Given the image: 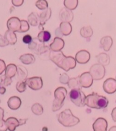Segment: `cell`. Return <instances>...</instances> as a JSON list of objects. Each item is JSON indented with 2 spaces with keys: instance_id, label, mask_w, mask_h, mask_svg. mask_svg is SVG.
Here are the masks:
<instances>
[{
  "instance_id": "cell-1",
  "label": "cell",
  "mask_w": 116,
  "mask_h": 131,
  "mask_svg": "<svg viewBox=\"0 0 116 131\" xmlns=\"http://www.w3.org/2000/svg\"><path fill=\"white\" fill-rule=\"evenodd\" d=\"M49 59L55 63L58 67L62 68L66 72L71 69L75 68L76 66V61L72 56L66 57L64 55L62 51H51Z\"/></svg>"
},
{
  "instance_id": "cell-2",
  "label": "cell",
  "mask_w": 116,
  "mask_h": 131,
  "mask_svg": "<svg viewBox=\"0 0 116 131\" xmlns=\"http://www.w3.org/2000/svg\"><path fill=\"white\" fill-rule=\"evenodd\" d=\"M85 105L90 108L102 109L106 108L109 104V101L106 97L92 93L86 96L85 100Z\"/></svg>"
},
{
  "instance_id": "cell-3",
  "label": "cell",
  "mask_w": 116,
  "mask_h": 131,
  "mask_svg": "<svg viewBox=\"0 0 116 131\" xmlns=\"http://www.w3.org/2000/svg\"><path fill=\"white\" fill-rule=\"evenodd\" d=\"M58 121L65 127L75 126L80 122L79 119L74 116L70 109H66L61 112L58 116Z\"/></svg>"
},
{
  "instance_id": "cell-4",
  "label": "cell",
  "mask_w": 116,
  "mask_h": 131,
  "mask_svg": "<svg viewBox=\"0 0 116 131\" xmlns=\"http://www.w3.org/2000/svg\"><path fill=\"white\" fill-rule=\"evenodd\" d=\"M69 96L71 101L76 106L79 107L85 106V100L86 96L79 88L72 89L69 93Z\"/></svg>"
},
{
  "instance_id": "cell-5",
  "label": "cell",
  "mask_w": 116,
  "mask_h": 131,
  "mask_svg": "<svg viewBox=\"0 0 116 131\" xmlns=\"http://www.w3.org/2000/svg\"><path fill=\"white\" fill-rule=\"evenodd\" d=\"M89 73L95 80H100L103 78L106 73L104 66L99 64H96L91 67Z\"/></svg>"
},
{
  "instance_id": "cell-6",
  "label": "cell",
  "mask_w": 116,
  "mask_h": 131,
  "mask_svg": "<svg viewBox=\"0 0 116 131\" xmlns=\"http://www.w3.org/2000/svg\"><path fill=\"white\" fill-rule=\"evenodd\" d=\"M26 85L33 90H39L42 88L43 81L40 77H33L25 81Z\"/></svg>"
},
{
  "instance_id": "cell-7",
  "label": "cell",
  "mask_w": 116,
  "mask_h": 131,
  "mask_svg": "<svg viewBox=\"0 0 116 131\" xmlns=\"http://www.w3.org/2000/svg\"><path fill=\"white\" fill-rule=\"evenodd\" d=\"M94 79L89 72H85L79 77V85L82 88H88L92 85Z\"/></svg>"
},
{
  "instance_id": "cell-8",
  "label": "cell",
  "mask_w": 116,
  "mask_h": 131,
  "mask_svg": "<svg viewBox=\"0 0 116 131\" xmlns=\"http://www.w3.org/2000/svg\"><path fill=\"white\" fill-rule=\"evenodd\" d=\"M104 91L108 94H113L116 91V80L113 78L106 79L103 84Z\"/></svg>"
},
{
  "instance_id": "cell-9",
  "label": "cell",
  "mask_w": 116,
  "mask_h": 131,
  "mask_svg": "<svg viewBox=\"0 0 116 131\" xmlns=\"http://www.w3.org/2000/svg\"><path fill=\"white\" fill-rule=\"evenodd\" d=\"M67 92L66 88L64 87H59L57 88L54 92V101L56 102L64 105V101L67 95Z\"/></svg>"
},
{
  "instance_id": "cell-10",
  "label": "cell",
  "mask_w": 116,
  "mask_h": 131,
  "mask_svg": "<svg viewBox=\"0 0 116 131\" xmlns=\"http://www.w3.org/2000/svg\"><path fill=\"white\" fill-rule=\"evenodd\" d=\"M20 20L19 18L13 17L9 18L7 23V26L9 30L14 32H19L20 28Z\"/></svg>"
},
{
  "instance_id": "cell-11",
  "label": "cell",
  "mask_w": 116,
  "mask_h": 131,
  "mask_svg": "<svg viewBox=\"0 0 116 131\" xmlns=\"http://www.w3.org/2000/svg\"><path fill=\"white\" fill-rule=\"evenodd\" d=\"M59 17L62 22L70 23L73 20V14L71 10L64 8L60 11Z\"/></svg>"
},
{
  "instance_id": "cell-12",
  "label": "cell",
  "mask_w": 116,
  "mask_h": 131,
  "mask_svg": "<svg viewBox=\"0 0 116 131\" xmlns=\"http://www.w3.org/2000/svg\"><path fill=\"white\" fill-rule=\"evenodd\" d=\"M107 122L103 118H97L92 125L94 131H107Z\"/></svg>"
},
{
  "instance_id": "cell-13",
  "label": "cell",
  "mask_w": 116,
  "mask_h": 131,
  "mask_svg": "<svg viewBox=\"0 0 116 131\" xmlns=\"http://www.w3.org/2000/svg\"><path fill=\"white\" fill-rule=\"evenodd\" d=\"M90 57V54L87 51L81 50L76 53L75 59L78 63L84 64L88 62Z\"/></svg>"
},
{
  "instance_id": "cell-14",
  "label": "cell",
  "mask_w": 116,
  "mask_h": 131,
  "mask_svg": "<svg viewBox=\"0 0 116 131\" xmlns=\"http://www.w3.org/2000/svg\"><path fill=\"white\" fill-rule=\"evenodd\" d=\"M65 45L64 41L62 39L56 37L54 38L53 42L50 45V48L52 51L58 52L63 49Z\"/></svg>"
},
{
  "instance_id": "cell-15",
  "label": "cell",
  "mask_w": 116,
  "mask_h": 131,
  "mask_svg": "<svg viewBox=\"0 0 116 131\" xmlns=\"http://www.w3.org/2000/svg\"><path fill=\"white\" fill-rule=\"evenodd\" d=\"M21 101L18 96H14L9 98L8 101V106L9 108L16 110L20 107Z\"/></svg>"
},
{
  "instance_id": "cell-16",
  "label": "cell",
  "mask_w": 116,
  "mask_h": 131,
  "mask_svg": "<svg viewBox=\"0 0 116 131\" xmlns=\"http://www.w3.org/2000/svg\"><path fill=\"white\" fill-rule=\"evenodd\" d=\"M52 14V11L50 8H48L47 9L43 11L39 15L40 20L39 28L43 27L45 23L50 19Z\"/></svg>"
},
{
  "instance_id": "cell-17",
  "label": "cell",
  "mask_w": 116,
  "mask_h": 131,
  "mask_svg": "<svg viewBox=\"0 0 116 131\" xmlns=\"http://www.w3.org/2000/svg\"><path fill=\"white\" fill-rule=\"evenodd\" d=\"M100 44L104 50L106 52L109 51L111 48L113 44L112 39L110 36H104L100 40Z\"/></svg>"
},
{
  "instance_id": "cell-18",
  "label": "cell",
  "mask_w": 116,
  "mask_h": 131,
  "mask_svg": "<svg viewBox=\"0 0 116 131\" xmlns=\"http://www.w3.org/2000/svg\"><path fill=\"white\" fill-rule=\"evenodd\" d=\"M6 123L8 127V130L9 131H15L16 128L19 125V121L15 117H9L6 121Z\"/></svg>"
},
{
  "instance_id": "cell-19",
  "label": "cell",
  "mask_w": 116,
  "mask_h": 131,
  "mask_svg": "<svg viewBox=\"0 0 116 131\" xmlns=\"http://www.w3.org/2000/svg\"><path fill=\"white\" fill-rule=\"evenodd\" d=\"M4 37L8 45L9 44L11 45H14L16 43L17 41V36L15 32L9 30L5 32Z\"/></svg>"
},
{
  "instance_id": "cell-20",
  "label": "cell",
  "mask_w": 116,
  "mask_h": 131,
  "mask_svg": "<svg viewBox=\"0 0 116 131\" xmlns=\"http://www.w3.org/2000/svg\"><path fill=\"white\" fill-rule=\"evenodd\" d=\"M59 28L62 35L65 36L69 35L72 31V25L69 23L62 22L61 23Z\"/></svg>"
},
{
  "instance_id": "cell-21",
  "label": "cell",
  "mask_w": 116,
  "mask_h": 131,
  "mask_svg": "<svg viewBox=\"0 0 116 131\" xmlns=\"http://www.w3.org/2000/svg\"><path fill=\"white\" fill-rule=\"evenodd\" d=\"M17 72V67L14 64H9L6 68L5 75L8 78L14 77Z\"/></svg>"
},
{
  "instance_id": "cell-22",
  "label": "cell",
  "mask_w": 116,
  "mask_h": 131,
  "mask_svg": "<svg viewBox=\"0 0 116 131\" xmlns=\"http://www.w3.org/2000/svg\"><path fill=\"white\" fill-rule=\"evenodd\" d=\"M20 60L23 64L28 65L34 63L36 61V58L32 54L27 53L20 56Z\"/></svg>"
},
{
  "instance_id": "cell-23",
  "label": "cell",
  "mask_w": 116,
  "mask_h": 131,
  "mask_svg": "<svg viewBox=\"0 0 116 131\" xmlns=\"http://www.w3.org/2000/svg\"><path fill=\"white\" fill-rule=\"evenodd\" d=\"M17 77L19 81H25L28 76V72L27 69L23 66H18L17 72Z\"/></svg>"
},
{
  "instance_id": "cell-24",
  "label": "cell",
  "mask_w": 116,
  "mask_h": 131,
  "mask_svg": "<svg viewBox=\"0 0 116 131\" xmlns=\"http://www.w3.org/2000/svg\"><path fill=\"white\" fill-rule=\"evenodd\" d=\"M44 46L43 43L40 42L37 38H35L29 44L28 48L37 54L39 50Z\"/></svg>"
},
{
  "instance_id": "cell-25",
  "label": "cell",
  "mask_w": 116,
  "mask_h": 131,
  "mask_svg": "<svg viewBox=\"0 0 116 131\" xmlns=\"http://www.w3.org/2000/svg\"><path fill=\"white\" fill-rule=\"evenodd\" d=\"M97 60L99 64L103 66L108 65L110 63L109 56L106 53H101L97 56Z\"/></svg>"
},
{
  "instance_id": "cell-26",
  "label": "cell",
  "mask_w": 116,
  "mask_h": 131,
  "mask_svg": "<svg viewBox=\"0 0 116 131\" xmlns=\"http://www.w3.org/2000/svg\"><path fill=\"white\" fill-rule=\"evenodd\" d=\"M28 23L32 26H36L40 24L39 15L35 12L31 13L28 16Z\"/></svg>"
},
{
  "instance_id": "cell-27",
  "label": "cell",
  "mask_w": 116,
  "mask_h": 131,
  "mask_svg": "<svg viewBox=\"0 0 116 131\" xmlns=\"http://www.w3.org/2000/svg\"><path fill=\"white\" fill-rule=\"evenodd\" d=\"M51 37V35L50 33H49L48 31L42 30L39 33L37 39L40 42L42 43H44L50 40Z\"/></svg>"
},
{
  "instance_id": "cell-28",
  "label": "cell",
  "mask_w": 116,
  "mask_h": 131,
  "mask_svg": "<svg viewBox=\"0 0 116 131\" xmlns=\"http://www.w3.org/2000/svg\"><path fill=\"white\" fill-rule=\"evenodd\" d=\"M93 30L90 26L84 27L81 28L80 34L83 38H88L91 37L93 35Z\"/></svg>"
},
{
  "instance_id": "cell-29",
  "label": "cell",
  "mask_w": 116,
  "mask_h": 131,
  "mask_svg": "<svg viewBox=\"0 0 116 131\" xmlns=\"http://www.w3.org/2000/svg\"><path fill=\"white\" fill-rule=\"evenodd\" d=\"M50 48L48 46H43L39 50L37 54L40 57H44L45 59L47 57H48L49 59V55L51 52Z\"/></svg>"
},
{
  "instance_id": "cell-30",
  "label": "cell",
  "mask_w": 116,
  "mask_h": 131,
  "mask_svg": "<svg viewBox=\"0 0 116 131\" xmlns=\"http://www.w3.org/2000/svg\"><path fill=\"white\" fill-rule=\"evenodd\" d=\"M78 1H66L65 0L64 2V4L66 8L69 10H74L77 7L78 5Z\"/></svg>"
},
{
  "instance_id": "cell-31",
  "label": "cell",
  "mask_w": 116,
  "mask_h": 131,
  "mask_svg": "<svg viewBox=\"0 0 116 131\" xmlns=\"http://www.w3.org/2000/svg\"><path fill=\"white\" fill-rule=\"evenodd\" d=\"M31 110L33 114H36V115H40L43 114V107L39 103H35L33 105Z\"/></svg>"
},
{
  "instance_id": "cell-32",
  "label": "cell",
  "mask_w": 116,
  "mask_h": 131,
  "mask_svg": "<svg viewBox=\"0 0 116 131\" xmlns=\"http://www.w3.org/2000/svg\"><path fill=\"white\" fill-rule=\"evenodd\" d=\"M67 84L69 88L72 89L79 88V86H80L79 83V77L70 79Z\"/></svg>"
},
{
  "instance_id": "cell-33",
  "label": "cell",
  "mask_w": 116,
  "mask_h": 131,
  "mask_svg": "<svg viewBox=\"0 0 116 131\" xmlns=\"http://www.w3.org/2000/svg\"><path fill=\"white\" fill-rule=\"evenodd\" d=\"M12 83V79L7 77L5 75V74L0 77V84L3 86H10Z\"/></svg>"
},
{
  "instance_id": "cell-34",
  "label": "cell",
  "mask_w": 116,
  "mask_h": 131,
  "mask_svg": "<svg viewBox=\"0 0 116 131\" xmlns=\"http://www.w3.org/2000/svg\"><path fill=\"white\" fill-rule=\"evenodd\" d=\"M36 6L39 9L45 10L48 8V3L45 0H39L36 2Z\"/></svg>"
},
{
  "instance_id": "cell-35",
  "label": "cell",
  "mask_w": 116,
  "mask_h": 131,
  "mask_svg": "<svg viewBox=\"0 0 116 131\" xmlns=\"http://www.w3.org/2000/svg\"><path fill=\"white\" fill-rule=\"evenodd\" d=\"M20 30L18 32L19 33H24L26 32L29 29V25L27 21L25 20H20Z\"/></svg>"
},
{
  "instance_id": "cell-36",
  "label": "cell",
  "mask_w": 116,
  "mask_h": 131,
  "mask_svg": "<svg viewBox=\"0 0 116 131\" xmlns=\"http://www.w3.org/2000/svg\"><path fill=\"white\" fill-rule=\"evenodd\" d=\"M16 89L20 93H22L27 89V85L25 81H19L16 85Z\"/></svg>"
},
{
  "instance_id": "cell-37",
  "label": "cell",
  "mask_w": 116,
  "mask_h": 131,
  "mask_svg": "<svg viewBox=\"0 0 116 131\" xmlns=\"http://www.w3.org/2000/svg\"><path fill=\"white\" fill-rule=\"evenodd\" d=\"M69 80L70 79L69 76L66 73L62 74L60 77V82L64 84H67Z\"/></svg>"
},
{
  "instance_id": "cell-38",
  "label": "cell",
  "mask_w": 116,
  "mask_h": 131,
  "mask_svg": "<svg viewBox=\"0 0 116 131\" xmlns=\"http://www.w3.org/2000/svg\"><path fill=\"white\" fill-rule=\"evenodd\" d=\"M8 128L6 123V121L3 119L0 120V131H7Z\"/></svg>"
},
{
  "instance_id": "cell-39",
  "label": "cell",
  "mask_w": 116,
  "mask_h": 131,
  "mask_svg": "<svg viewBox=\"0 0 116 131\" xmlns=\"http://www.w3.org/2000/svg\"><path fill=\"white\" fill-rule=\"evenodd\" d=\"M32 38L31 35H27L24 36L23 38V41L25 44H29L32 42Z\"/></svg>"
},
{
  "instance_id": "cell-40",
  "label": "cell",
  "mask_w": 116,
  "mask_h": 131,
  "mask_svg": "<svg viewBox=\"0 0 116 131\" xmlns=\"http://www.w3.org/2000/svg\"><path fill=\"white\" fill-rule=\"evenodd\" d=\"M8 45V44L5 40L4 37L0 34V47H3Z\"/></svg>"
},
{
  "instance_id": "cell-41",
  "label": "cell",
  "mask_w": 116,
  "mask_h": 131,
  "mask_svg": "<svg viewBox=\"0 0 116 131\" xmlns=\"http://www.w3.org/2000/svg\"><path fill=\"white\" fill-rule=\"evenodd\" d=\"M6 66L5 62L3 60L0 59V75H1L5 70Z\"/></svg>"
},
{
  "instance_id": "cell-42",
  "label": "cell",
  "mask_w": 116,
  "mask_h": 131,
  "mask_svg": "<svg viewBox=\"0 0 116 131\" xmlns=\"http://www.w3.org/2000/svg\"><path fill=\"white\" fill-rule=\"evenodd\" d=\"M24 2V1H12V3H13V5L16 7L20 6L22 5Z\"/></svg>"
},
{
  "instance_id": "cell-43",
  "label": "cell",
  "mask_w": 116,
  "mask_h": 131,
  "mask_svg": "<svg viewBox=\"0 0 116 131\" xmlns=\"http://www.w3.org/2000/svg\"><path fill=\"white\" fill-rule=\"evenodd\" d=\"M111 116L112 120L116 122V107L114 108L111 111Z\"/></svg>"
},
{
  "instance_id": "cell-44",
  "label": "cell",
  "mask_w": 116,
  "mask_h": 131,
  "mask_svg": "<svg viewBox=\"0 0 116 131\" xmlns=\"http://www.w3.org/2000/svg\"><path fill=\"white\" fill-rule=\"evenodd\" d=\"M6 88L0 84V94H4L6 93Z\"/></svg>"
},
{
  "instance_id": "cell-45",
  "label": "cell",
  "mask_w": 116,
  "mask_h": 131,
  "mask_svg": "<svg viewBox=\"0 0 116 131\" xmlns=\"http://www.w3.org/2000/svg\"><path fill=\"white\" fill-rule=\"evenodd\" d=\"M4 113V110L2 107H0V120L3 119Z\"/></svg>"
},
{
  "instance_id": "cell-46",
  "label": "cell",
  "mask_w": 116,
  "mask_h": 131,
  "mask_svg": "<svg viewBox=\"0 0 116 131\" xmlns=\"http://www.w3.org/2000/svg\"><path fill=\"white\" fill-rule=\"evenodd\" d=\"M28 119H20L19 121V125L20 126H22L24 124H25L26 122H27Z\"/></svg>"
},
{
  "instance_id": "cell-47",
  "label": "cell",
  "mask_w": 116,
  "mask_h": 131,
  "mask_svg": "<svg viewBox=\"0 0 116 131\" xmlns=\"http://www.w3.org/2000/svg\"><path fill=\"white\" fill-rule=\"evenodd\" d=\"M108 131H116V126H112L109 129Z\"/></svg>"
},
{
  "instance_id": "cell-48",
  "label": "cell",
  "mask_w": 116,
  "mask_h": 131,
  "mask_svg": "<svg viewBox=\"0 0 116 131\" xmlns=\"http://www.w3.org/2000/svg\"></svg>"
}]
</instances>
